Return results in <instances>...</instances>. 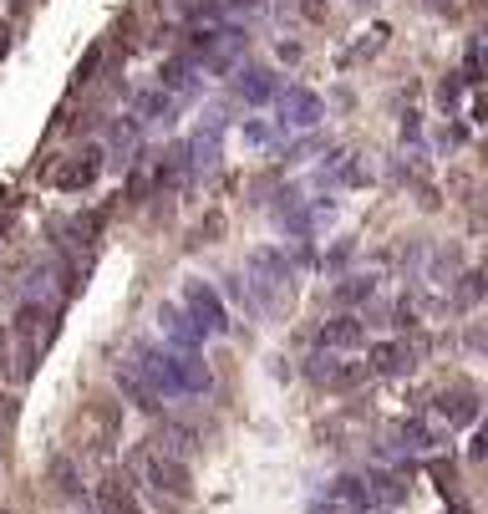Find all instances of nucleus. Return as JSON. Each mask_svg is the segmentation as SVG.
I'll list each match as a JSON object with an SVG mask.
<instances>
[{
    "mask_svg": "<svg viewBox=\"0 0 488 514\" xmlns=\"http://www.w3.org/2000/svg\"><path fill=\"white\" fill-rule=\"evenodd\" d=\"M386 36H392V31H386V26H371V31H366V42L356 46V51H351V57H371V51H382V42ZM351 57H346V62H351Z\"/></svg>",
    "mask_w": 488,
    "mask_h": 514,
    "instance_id": "412c9836",
    "label": "nucleus"
},
{
    "mask_svg": "<svg viewBox=\"0 0 488 514\" xmlns=\"http://www.w3.org/2000/svg\"><path fill=\"white\" fill-rule=\"evenodd\" d=\"M81 514H87V510H81Z\"/></svg>",
    "mask_w": 488,
    "mask_h": 514,
    "instance_id": "7c9ffc66",
    "label": "nucleus"
},
{
    "mask_svg": "<svg viewBox=\"0 0 488 514\" xmlns=\"http://www.w3.org/2000/svg\"><path fill=\"white\" fill-rule=\"evenodd\" d=\"M423 357V341H377L366 351V377H397V372H412Z\"/></svg>",
    "mask_w": 488,
    "mask_h": 514,
    "instance_id": "423d86ee",
    "label": "nucleus"
},
{
    "mask_svg": "<svg viewBox=\"0 0 488 514\" xmlns=\"http://www.w3.org/2000/svg\"><path fill=\"white\" fill-rule=\"evenodd\" d=\"M51 484H57V494H66V499H77V464H72V458H66V453H57V458H51Z\"/></svg>",
    "mask_w": 488,
    "mask_h": 514,
    "instance_id": "6ab92c4d",
    "label": "nucleus"
},
{
    "mask_svg": "<svg viewBox=\"0 0 488 514\" xmlns=\"http://www.w3.org/2000/svg\"><path fill=\"white\" fill-rule=\"evenodd\" d=\"M133 473H138L158 499H179V504H183V499H194V473H188V464L158 453L153 443H142V449L133 453Z\"/></svg>",
    "mask_w": 488,
    "mask_h": 514,
    "instance_id": "7ed1b4c3",
    "label": "nucleus"
},
{
    "mask_svg": "<svg viewBox=\"0 0 488 514\" xmlns=\"http://www.w3.org/2000/svg\"><path fill=\"white\" fill-rule=\"evenodd\" d=\"M295 11L305 21H325V0H295Z\"/></svg>",
    "mask_w": 488,
    "mask_h": 514,
    "instance_id": "a878e982",
    "label": "nucleus"
},
{
    "mask_svg": "<svg viewBox=\"0 0 488 514\" xmlns=\"http://www.w3.org/2000/svg\"><path fill=\"white\" fill-rule=\"evenodd\" d=\"M362 295H371V280H351V286L336 290V301H362Z\"/></svg>",
    "mask_w": 488,
    "mask_h": 514,
    "instance_id": "393cba45",
    "label": "nucleus"
},
{
    "mask_svg": "<svg viewBox=\"0 0 488 514\" xmlns=\"http://www.w3.org/2000/svg\"><path fill=\"white\" fill-rule=\"evenodd\" d=\"M402 449H412V453H432L438 443H443V428L438 423H427V418H407L402 423Z\"/></svg>",
    "mask_w": 488,
    "mask_h": 514,
    "instance_id": "dca6fc26",
    "label": "nucleus"
},
{
    "mask_svg": "<svg viewBox=\"0 0 488 514\" xmlns=\"http://www.w3.org/2000/svg\"><path fill=\"white\" fill-rule=\"evenodd\" d=\"M427 5H432V11H453V0H427Z\"/></svg>",
    "mask_w": 488,
    "mask_h": 514,
    "instance_id": "c85d7f7f",
    "label": "nucleus"
},
{
    "mask_svg": "<svg viewBox=\"0 0 488 514\" xmlns=\"http://www.w3.org/2000/svg\"><path fill=\"white\" fill-rule=\"evenodd\" d=\"M219 234H224V214H219V209H214V214H209V219H203V225H199V240H203V245H214Z\"/></svg>",
    "mask_w": 488,
    "mask_h": 514,
    "instance_id": "4be33fe9",
    "label": "nucleus"
},
{
    "mask_svg": "<svg viewBox=\"0 0 488 514\" xmlns=\"http://www.w3.org/2000/svg\"><path fill=\"white\" fill-rule=\"evenodd\" d=\"M138 118H122V123H112V138H107V143H112V153H118V164H133V158H127V153H133V148H138Z\"/></svg>",
    "mask_w": 488,
    "mask_h": 514,
    "instance_id": "a211bd4d",
    "label": "nucleus"
},
{
    "mask_svg": "<svg viewBox=\"0 0 488 514\" xmlns=\"http://www.w3.org/2000/svg\"><path fill=\"white\" fill-rule=\"evenodd\" d=\"M458 92H463V87H458V77H443V82H438V103L453 107V103H458Z\"/></svg>",
    "mask_w": 488,
    "mask_h": 514,
    "instance_id": "b1692460",
    "label": "nucleus"
},
{
    "mask_svg": "<svg viewBox=\"0 0 488 514\" xmlns=\"http://www.w3.org/2000/svg\"><path fill=\"white\" fill-rule=\"evenodd\" d=\"M173 107H179V97H168V92H148V97H138V112H133V118H138V123H168V112H173Z\"/></svg>",
    "mask_w": 488,
    "mask_h": 514,
    "instance_id": "f3484780",
    "label": "nucleus"
},
{
    "mask_svg": "<svg viewBox=\"0 0 488 514\" xmlns=\"http://www.w3.org/2000/svg\"><path fill=\"white\" fill-rule=\"evenodd\" d=\"M5 51H11V36H5V26H0V57H5Z\"/></svg>",
    "mask_w": 488,
    "mask_h": 514,
    "instance_id": "cd10ccee",
    "label": "nucleus"
},
{
    "mask_svg": "<svg viewBox=\"0 0 488 514\" xmlns=\"http://www.w3.org/2000/svg\"><path fill=\"white\" fill-rule=\"evenodd\" d=\"M234 92H240L249 107H260V103H275L280 82H275V72H270V66H244L240 82H234Z\"/></svg>",
    "mask_w": 488,
    "mask_h": 514,
    "instance_id": "4468645a",
    "label": "nucleus"
},
{
    "mask_svg": "<svg viewBox=\"0 0 488 514\" xmlns=\"http://www.w3.org/2000/svg\"><path fill=\"white\" fill-rule=\"evenodd\" d=\"M321 351H336V357H351V351L366 347V321H356V316H336V321H325L321 326Z\"/></svg>",
    "mask_w": 488,
    "mask_h": 514,
    "instance_id": "1a4fd4ad",
    "label": "nucleus"
},
{
    "mask_svg": "<svg viewBox=\"0 0 488 514\" xmlns=\"http://www.w3.org/2000/svg\"><path fill=\"white\" fill-rule=\"evenodd\" d=\"M310 382H321L325 392H356L366 382V362L336 357V351H316L310 357Z\"/></svg>",
    "mask_w": 488,
    "mask_h": 514,
    "instance_id": "39448f33",
    "label": "nucleus"
},
{
    "mask_svg": "<svg viewBox=\"0 0 488 514\" xmlns=\"http://www.w3.org/2000/svg\"><path fill=\"white\" fill-rule=\"evenodd\" d=\"M219 5H229V11H244V16H249V11H260V0H219Z\"/></svg>",
    "mask_w": 488,
    "mask_h": 514,
    "instance_id": "bb28decb",
    "label": "nucleus"
},
{
    "mask_svg": "<svg viewBox=\"0 0 488 514\" xmlns=\"http://www.w3.org/2000/svg\"><path fill=\"white\" fill-rule=\"evenodd\" d=\"M432 418H438V428H468V423H478V403H473V392H443L438 403H432Z\"/></svg>",
    "mask_w": 488,
    "mask_h": 514,
    "instance_id": "ddd939ff",
    "label": "nucleus"
},
{
    "mask_svg": "<svg viewBox=\"0 0 488 514\" xmlns=\"http://www.w3.org/2000/svg\"><path fill=\"white\" fill-rule=\"evenodd\" d=\"M158 331H163V341L168 347H179V351H199V331H194V321L183 316V306H173V301H163L158 306Z\"/></svg>",
    "mask_w": 488,
    "mask_h": 514,
    "instance_id": "9b49d317",
    "label": "nucleus"
},
{
    "mask_svg": "<svg viewBox=\"0 0 488 514\" xmlns=\"http://www.w3.org/2000/svg\"><path fill=\"white\" fill-rule=\"evenodd\" d=\"M280 97V127H316L325 118V107L316 92H305V87H285V92H275Z\"/></svg>",
    "mask_w": 488,
    "mask_h": 514,
    "instance_id": "6e6552de",
    "label": "nucleus"
},
{
    "mask_svg": "<svg viewBox=\"0 0 488 514\" xmlns=\"http://www.w3.org/2000/svg\"><path fill=\"white\" fill-rule=\"evenodd\" d=\"M0 514H16V510H0Z\"/></svg>",
    "mask_w": 488,
    "mask_h": 514,
    "instance_id": "c756f323",
    "label": "nucleus"
},
{
    "mask_svg": "<svg viewBox=\"0 0 488 514\" xmlns=\"http://www.w3.org/2000/svg\"><path fill=\"white\" fill-rule=\"evenodd\" d=\"M97 173H102V153H97V148H81L72 164L57 168V188H66V194H77V188H92V184H97Z\"/></svg>",
    "mask_w": 488,
    "mask_h": 514,
    "instance_id": "f8f14e48",
    "label": "nucleus"
},
{
    "mask_svg": "<svg viewBox=\"0 0 488 514\" xmlns=\"http://www.w3.org/2000/svg\"><path fill=\"white\" fill-rule=\"evenodd\" d=\"M133 362L148 372V382L158 387V397H194V392L214 387V377L199 362V351H179L168 341H138Z\"/></svg>",
    "mask_w": 488,
    "mask_h": 514,
    "instance_id": "f257e3e1",
    "label": "nucleus"
},
{
    "mask_svg": "<svg viewBox=\"0 0 488 514\" xmlns=\"http://www.w3.org/2000/svg\"><path fill=\"white\" fill-rule=\"evenodd\" d=\"M97 514H142L138 489H133L127 473H107L97 484Z\"/></svg>",
    "mask_w": 488,
    "mask_h": 514,
    "instance_id": "9d476101",
    "label": "nucleus"
},
{
    "mask_svg": "<svg viewBox=\"0 0 488 514\" xmlns=\"http://www.w3.org/2000/svg\"><path fill=\"white\" fill-rule=\"evenodd\" d=\"M97 62H102V46H92V51L81 57V66H77V87H87V82H92V72H97Z\"/></svg>",
    "mask_w": 488,
    "mask_h": 514,
    "instance_id": "5701e85b",
    "label": "nucleus"
},
{
    "mask_svg": "<svg viewBox=\"0 0 488 514\" xmlns=\"http://www.w3.org/2000/svg\"><path fill=\"white\" fill-rule=\"evenodd\" d=\"M112 382H118V392L122 397H127V403H133V408H142V412H158V387H153V382H148V372L138 367V362H133V357H122L118 367H112Z\"/></svg>",
    "mask_w": 488,
    "mask_h": 514,
    "instance_id": "0eeeda50",
    "label": "nucleus"
},
{
    "mask_svg": "<svg viewBox=\"0 0 488 514\" xmlns=\"http://www.w3.org/2000/svg\"><path fill=\"white\" fill-rule=\"evenodd\" d=\"M463 82H468V87H478V82H484V46H478V42H468V62H463Z\"/></svg>",
    "mask_w": 488,
    "mask_h": 514,
    "instance_id": "aec40b11",
    "label": "nucleus"
},
{
    "mask_svg": "<svg viewBox=\"0 0 488 514\" xmlns=\"http://www.w3.org/2000/svg\"><path fill=\"white\" fill-rule=\"evenodd\" d=\"M183 316L194 321L199 336H224L229 331V311H224L219 290L209 280H183Z\"/></svg>",
    "mask_w": 488,
    "mask_h": 514,
    "instance_id": "20e7f679",
    "label": "nucleus"
},
{
    "mask_svg": "<svg viewBox=\"0 0 488 514\" xmlns=\"http://www.w3.org/2000/svg\"><path fill=\"white\" fill-rule=\"evenodd\" d=\"M244 290H249V306L260 311H280L290 301V260H285L280 249H249V260H244Z\"/></svg>",
    "mask_w": 488,
    "mask_h": 514,
    "instance_id": "f03ea898",
    "label": "nucleus"
},
{
    "mask_svg": "<svg viewBox=\"0 0 488 514\" xmlns=\"http://www.w3.org/2000/svg\"><path fill=\"white\" fill-rule=\"evenodd\" d=\"M153 449L158 453H168V458H188V453L199 449V438H194V428H183V423H163L158 428V438H153Z\"/></svg>",
    "mask_w": 488,
    "mask_h": 514,
    "instance_id": "2eb2a0df",
    "label": "nucleus"
}]
</instances>
